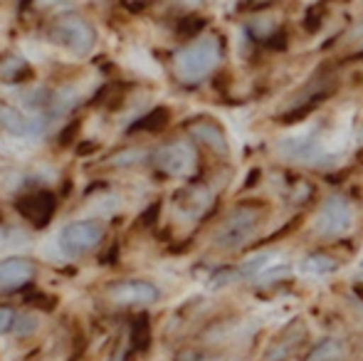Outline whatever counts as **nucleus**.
Instances as JSON below:
<instances>
[{
	"instance_id": "nucleus-1",
	"label": "nucleus",
	"mask_w": 363,
	"mask_h": 361,
	"mask_svg": "<svg viewBox=\"0 0 363 361\" xmlns=\"http://www.w3.org/2000/svg\"><path fill=\"white\" fill-rule=\"evenodd\" d=\"M220 55H223V48H220L218 38L213 35L198 38L196 43H191L176 55V74L188 84L201 82L218 67Z\"/></svg>"
},
{
	"instance_id": "nucleus-2",
	"label": "nucleus",
	"mask_w": 363,
	"mask_h": 361,
	"mask_svg": "<svg viewBox=\"0 0 363 361\" xmlns=\"http://www.w3.org/2000/svg\"><path fill=\"white\" fill-rule=\"evenodd\" d=\"M262 213L255 206H238L216 233V245L220 250H240L257 235Z\"/></svg>"
},
{
	"instance_id": "nucleus-3",
	"label": "nucleus",
	"mask_w": 363,
	"mask_h": 361,
	"mask_svg": "<svg viewBox=\"0 0 363 361\" xmlns=\"http://www.w3.org/2000/svg\"><path fill=\"white\" fill-rule=\"evenodd\" d=\"M55 45L69 50L72 55H89L96 45V33L79 15H62L50 30Z\"/></svg>"
},
{
	"instance_id": "nucleus-4",
	"label": "nucleus",
	"mask_w": 363,
	"mask_h": 361,
	"mask_svg": "<svg viewBox=\"0 0 363 361\" xmlns=\"http://www.w3.org/2000/svg\"><path fill=\"white\" fill-rule=\"evenodd\" d=\"M314 228L326 240L344 238L354 228V208H351V203L344 196H329L321 203L319 213H316Z\"/></svg>"
},
{
	"instance_id": "nucleus-5",
	"label": "nucleus",
	"mask_w": 363,
	"mask_h": 361,
	"mask_svg": "<svg viewBox=\"0 0 363 361\" xmlns=\"http://www.w3.org/2000/svg\"><path fill=\"white\" fill-rule=\"evenodd\" d=\"M104 238V223L101 221H74L60 231V248L67 252L69 257L86 255L94 250Z\"/></svg>"
},
{
	"instance_id": "nucleus-6",
	"label": "nucleus",
	"mask_w": 363,
	"mask_h": 361,
	"mask_svg": "<svg viewBox=\"0 0 363 361\" xmlns=\"http://www.w3.org/2000/svg\"><path fill=\"white\" fill-rule=\"evenodd\" d=\"M156 169L163 171L166 176L173 179H186L196 171L198 166V154L188 141H171V144L161 146L153 156Z\"/></svg>"
},
{
	"instance_id": "nucleus-7",
	"label": "nucleus",
	"mask_w": 363,
	"mask_h": 361,
	"mask_svg": "<svg viewBox=\"0 0 363 361\" xmlns=\"http://www.w3.org/2000/svg\"><path fill=\"white\" fill-rule=\"evenodd\" d=\"M277 154L291 164L321 166L326 164V151L319 134H301V136H284L277 144Z\"/></svg>"
},
{
	"instance_id": "nucleus-8",
	"label": "nucleus",
	"mask_w": 363,
	"mask_h": 361,
	"mask_svg": "<svg viewBox=\"0 0 363 361\" xmlns=\"http://www.w3.org/2000/svg\"><path fill=\"white\" fill-rule=\"evenodd\" d=\"M111 302L126 304V307H139V304H153L158 299V287L146 279H124L106 289Z\"/></svg>"
},
{
	"instance_id": "nucleus-9",
	"label": "nucleus",
	"mask_w": 363,
	"mask_h": 361,
	"mask_svg": "<svg viewBox=\"0 0 363 361\" xmlns=\"http://www.w3.org/2000/svg\"><path fill=\"white\" fill-rule=\"evenodd\" d=\"M306 334H309L306 324L301 322V319H294V322H291L289 327L284 329V332L267 347V352H264V361H284V359H289L291 354H294L296 349L304 344Z\"/></svg>"
},
{
	"instance_id": "nucleus-10",
	"label": "nucleus",
	"mask_w": 363,
	"mask_h": 361,
	"mask_svg": "<svg viewBox=\"0 0 363 361\" xmlns=\"http://www.w3.org/2000/svg\"><path fill=\"white\" fill-rule=\"evenodd\" d=\"M35 274H38V265L30 257H5V260H0V289L3 292L18 289L28 284Z\"/></svg>"
},
{
	"instance_id": "nucleus-11",
	"label": "nucleus",
	"mask_w": 363,
	"mask_h": 361,
	"mask_svg": "<svg viewBox=\"0 0 363 361\" xmlns=\"http://www.w3.org/2000/svg\"><path fill=\"white\" fill-rule=\"evenodd\" d=\"M0 126L15 136H38L45 131V121L28 116L8 104H0Z\"/></svg>"
},
{
	"instance_id": "nucleus-12",
	"label": "nucleus",
	"mask_w": 363,
	"mask_h": 361,
	"mask_svg": "<svg viewBox=\"0 0 363 361\" xmlns=\"http://www.w3.org/2000/svg\"><path fill=\"white\" fill-rule=\"evenodd\" d=\"M191 134L196 136L198 141H203L206 146H211L216 154L228 156V151H230L228 136H225V131L220 129L218 124H213V121H198V124L191 126Z\"/></svg>"
},
{
	"instance_id": "nucleus-13",
	"label": "nucleus",
	"mask_w": 363,
	"mask_h": 361,
	"mask_svg": "<svg viewBox=\"0 0 363 361\" xmlns=\"http://www.w3.org/2000/svg\"><path fill=\"white\" fill-rule=\"evenodd\" d=\"M344 357H346L344 342H339V339H326V342L316 344L304 361H341Z\"/></svg>"
},
{
	"instance_id": "nucleus-14",
	"label": "nucleus",
	"mask_w": 363,
	"mask_h": 361,
	"mask_svg": "<svg viewBox=\"0 0 363 361\" xmlns=\"http://www.w3.org/2000/svg\"><path fill=\"white\" fill-rule=\"evenodd\" d=\"M339 270V262L329 255H309L304 262H301V272L311 274V277H324L329 272Z\"/></svg>"
},
{
	"instance_id": "nucleus-15",
	"label": "nucleus",
	"mask_w": 363,
	"mask_h": 361,
	"mask_svg": "<svg viewBox=\"0 0 363 361\" xmlns=\"http://www.w3.org/2000/svg\"><path fill=\"white\" fill-rule=\"evenodd\" d=\"M269 257H272V252H259V255H255L252 260L245 262L238 274L240 277H257V274L264 270V265L269 262Z\"/></svg>"
},
{
	"instance_id": "nucleus-16",
	"label": "nucleus",
	"mask_w": 363,
	"mask_h": 361,
	"mask_svg": "<svg viewBox=\"0 0 363 361\" xmlns=\"http://www.w3.org/2000/svg\"><path fill=\"white\" fill-rule=\"evenodd\" d=\"M257 277H259V284H274V282H279V279L291 277V267L289 265H274V267H269V270H262Z\"/></svg>"
},
{
	"instance_id": "nucleus-17",
	"label": "nucleus",
	"mask_w": 363,
	"mask_h": 361,
	"mask_svg": "<svg viewBox=\"0 0 363 361\" xmlns=\"http://www.w3.org/2000/svg\"><path fill=\"white\" fill-rule=\"evenodd\" d=\"M166 121H168V109L161 106V109H153L144 121H139V126H148V131H156V129H161Z\"/></svg>"
},
{
	"instance_id": "nucleus-18",
	"label": "nucleus",
	"mask_w": 363,
	"mask_h": 361,
	"mask_svg": "<svg viewBox=\"0 0 363 361\" xmlns=\"http://www.w3.org/2000/svg\"><path fill=\"white\" fill-rule=\"evenodd\" d=\"M20 70H25V62L20 57H13V60H8L3 67H0V77L15 79V77H20Z\"/></svg>"
},
{
	"instance_id": "nucleus-19",
	"label": "nucleus",
	"mask_w": 363,
	"mask_h": 361,
	"mask_svg": "<svg viewBox=\"0 0 363 361\" xmlns=\"http://www.w3.org/2000/svg\"><path fill=\"white\" fill-rule=\"evenodd\" d=\"M38 327V322H35L33 317H28V314H23V317H15V324H13V329H18V334H30L33 329Z\"/></svg>"
},
{
	"instance_id": "nucleus-20",
	"label": "nucleus",
	"mask_w": 363,
	"mask_h": 361,
	"mask_svg": "<svg viewBox=\"0 0 363 361\" xmlns=\"http://www.w3.org/2000/svg\"><path fill=\"white\" fill-rule=\"evenodd\" d=\"M15 317H18V314H15L10 307H0V334H5V332L13 329Z\"/></svg>"
},
{
	"instance_id": "nucleus-21",
	"label": "nucleus",
	"mask_w": 363,
	"mask_h": 361,
	"mask_svg": "<svg viewBox=\"0 0 363 361\" xmlns=\"http://www.w3.org/2000/svg\"><path fill=\"white\" fill-rule=\"evenodd\" d=\"M139 159H144V154H141V151H129V154H119L114 159V164H134V161H139Z\"/></svg>"
},
{
	"instance_id": "nucleus-22",
	"label": "nucleus",
	"mask_w": 363,
	"mask_h": 361,
	"mask_svg": "<svg viewBox=\"0 0 363 361\" xmlns=\"http://www.w3.org/2000/svg\"><path fill=\"white\" fill-rule=\"evenodd\" d=\"M109 361H124V349H121V347L116 349V352L111 354V359H109Z\"/></svg>"
},
{
	"instance_id": "nucleus-23",
	"label": "nucleus",
	"mask_w": 363,
	"mask_h": 361,
	"mask_svg": "<svg viewBox=\"0 0 363 361\" xmlns=\"http://www.w3.org/2000/svg\"><path fill=\"white\" fill-rule=\"evenodd\" d=\"M188 3H198V0H188Z\"/></svg>"
}]
</instances>
